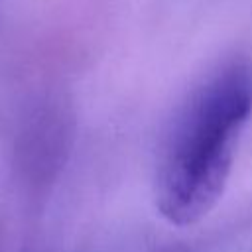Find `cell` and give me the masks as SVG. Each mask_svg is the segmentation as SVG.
I'll use <instances>...</instances> for the list:
<instances>
[{
    "instance_id": "1",
    "label": "cell",
    "mask_w": 252,
    "mask_h": 252,
    "mask_svg": "<svg viewBox=\"0 0 252 252\" xmlns=\"http://www.w3.org/2000/svg\"><path fill=\"white\" fill-rule=\"evenodd\" d=\"M252 116V61L209 71L175 110L156 167V207L173 226L203 220L222 199L238 140Z\"/></svg>"
}]
</instances>
